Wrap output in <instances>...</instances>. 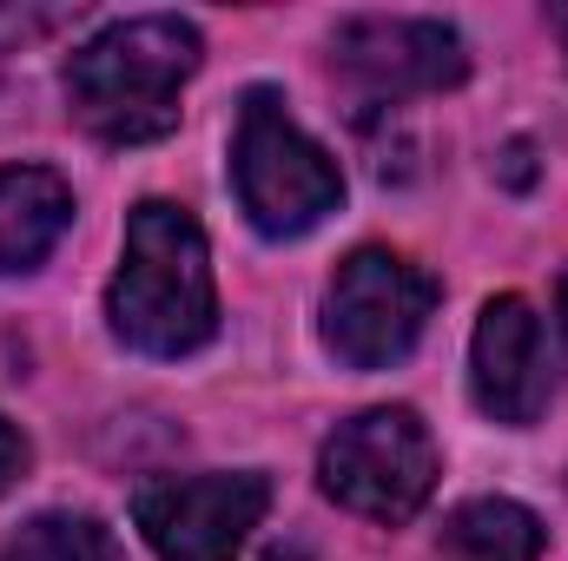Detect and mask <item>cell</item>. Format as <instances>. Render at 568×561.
Returning <instances> with one entry per match:
<instances>
[{
	"label": "cell",
	"mask_w": 568,
	"mask_h": 561,
	"mask_svg": "<svg viewBox=\"0 0 568 561\" xmlns=\"http://www.w3.org/2000/svg\"><path fill=\"white\" fill-rule=\"evenodd\" d=\"M106 324L140 357H192L219 337L212 252L185 205H172V198L133 205L120 272L106 284Z\"/></svg>",
	"instance_id": "obj_1"
},
{
	"label": "cell",
	"mask_w": 568,
	"mask_h": 561,
	"mask_svg": "<svg viewBox=\"0 0 568 561\" xmlns=\"http://www.w3.org/2000/svg\"><path fill=\"white\" fill-rule=\"evenodd\" d=\"M199 27L140 13L100 27L67 60V113L106 145H152L179 126V86L199 73Z\"/></svg>",
	"instance_id": "obj_2"
},
{
	"label": "cell",
	"mask_w": 568,
	"mask_h": 561,
	"mask_svg": "<svg viewBox=\"0 0 568 561\" xmlns=\"http://www.w3.org/2000/svg\"><path fill=\"white\" fill-rule=\"evenodd\" d=\"M232 185L245 218L265 238H304L344 205V172L311 140L278 86H245L239 126H232Z\"/></svg>",
	"instance_id": "obj_3"
},
{
	"label": "cell",
	"mask_w": 568,
	"mask_h": 561,
	"mask_svg": "<svg viewBox=\"0 0 568 561\" xmlns=\"http://www.w3.org/2000/svg\"><path fill=\"white\" fill-rule=\"evenodd\" d=\"M436 476H443L436 436L404 404H384V410L337 422L324 436V449H317L324 496L337 509L364 516V522H410L436 496Z\"/></svg>",
	"instance_id": "obj_4"
},
{
	"label": "cell",
	"mask_w": 568,
	"mask_h": 561,
	"mask_svg": "<svg viewBox=\"0 0 568 561\" xmlns=\"http://www.w3.org/2000/svg\"><path fill=\"white\" fill-rule=\"evenodd\" d=\"M436 310V278L417 272L404 252L364 245L337 265L324 290V350L344 370H390L417 350Z\"/></svg>",
	"instance_id": "obj_5"
},
{
	"label": "cell",
	"mask_w": 568,
	"mask_h": 561,
	"mask_svg": "<svg viewBox=\"0 0 568 561\" xmlns=\"http://www.w3.org/2000/svg\"><path fill=\"white\" fill-rule=\"evenodd\" d=\"M272 509V476L212 469V476H152L133 489V522L159 561H232Z\"/></svg>",
	"instance_id": "obj_6"
},
{
	"label": "cell",
	"mask_w": 568,
	"mask_h": 561,
	"mask_svg": "<svg viewBox=\"0 0 568 561\" xmlns=\"http://www.w3.org/2000/svg\"><path fill=\"white\" fill-rule=\"evenodd\" d=\"M331 67L364 106H404L417 93H449L469 73L463 33L443 20H344L331 33Z\"/></svg>",
	"instance_id": "obj_7"
},
{
	"label": "cell",
	"mask_w": 568,
	"mask_h": 561,
	"mask_svg": "<svg viewBox=\"0 0 568 561\" xmlns=\"http://www.w3.org/2000/svg\"><path fill=\"white\" fill-rule=\"evenodd\" d=\"M469 390H476L483 417L509 422V429H529L549 410V397H556L549 330H542V317H536L529 297L503 290V297L483 304L476 337H469Z\"/></svg>",
	"instance_id": "obj_8"
},
{
	"label": "cell",
	"mask_w": 568,
	"mask_h": 561,
	"mask_svg": "<svg viewBox=\"0 0 568 561\" xmlns=\"http://www.w3.org/2000/svg\"><path fill=\"white\" fill-rule=\"evenodd\" d=\"M73 225V192L47 165H0V278L47 265Z\"/></svg>",
	"instance_id": "obj_9"
},
{
	"label": "cell",
	"mask_w": 568,
	"mask_h": 561,
	"mask_svg": "<svg viewBox=\"0 0 568 561\" xmlns=\"http://www.w3.org/2000/svg\"><path fill=\"white\" fill-rule=\"evenodd\" d=\"M436 549H443V561H542L549 529L536 509H523L509 496H476L443 516Z\"/></svg>",
	"instance_id": "obj_10"
},
{
	"label": "cell",
	"mask_w": 568,
	"mask_h": 561,
	"mask_svg": "<svg viewBox=\"0 0 568 561\" xmlns=\"http://www.w3.org/2000/svg\"><path fill=\"white\" fill-rule=\"evenodd\" d=\"M0 561H120V542L106 522L93 516H73V509H47L33 522H20L7 536Z\"/></svg>",
	"instance_id": "obj_11"
},
{
	"label": "cell",
	"mask_w": 568,
	"mask_h": 561,
	"mask_svg": "<svg viewBox=\"0 0 568 561\" xmlns=\"http://www.w3.org/2000/svg\"><path fill=\"white\" fill-rule=\"evenodd\" d=\"M27 462H33V449H27V436H20L13 422L0 417V489H7V482H20V476H27Z\"/></svg>",
	"instance_id": "obj_12"
},
{
	"label": "cell",
	"mask_w": 568,
	"mask_h": 561,
	"mask_svg": "<svg viewBox=\"0 0 568 561\" xmlns=\"http://www.w3.org/2000/svg\"><path fill=\"white\" fill-rule=\"evenodd\" d=\"M503 159H509V165H503V172H509V178H516V185H529V145L516 140V145H509V152H503Z\"/></svg>",
	"instance_id": "obj_13"
},
{
	"label": "cell",
	"mask_w": 568,
	"mask_h": 561,
	"mask_svg": "<svg viewBox=\"0 0 568 561\" xmlns=\"http://www.w3.org/2000/svg\"><path fill=\"white\" fill-rule=\"evenodd\" d=\"M556 310H562V330H568V272H562V284H556Z\"/></svg>",
	"instance_id": "obj_14"
},
{
	"label": "cell",
	"mask_w": 568,
	"mask_h": 561,
	"mask_svg": "<svg viewBox=\"0 0 568 561\" xmlns=\"http://www.w3.org/2000/svg\"><path fill=\"white\" fill-rule=\"evenodd\" d=\"M549 27H556V33L568 40V13H549Z\"/></svg>",
	"instance_id": "obj_15"
},
{
	"label": "cell",
	"mask_w": 568,
	"mask_h": 561,
	"mask_svg": "<svg viewBox=\"0 0 568 561\" xmlns=\"http://www.w3.org/2000/svg\"><path fill=\"white\" fill-rule=\"evenodd\" d=\"M265 561H304V555H297V549H291V555H284V549H278V555H265Z\"/></svg>",
	"instance_id": "obj_16"
}]
</instances>
